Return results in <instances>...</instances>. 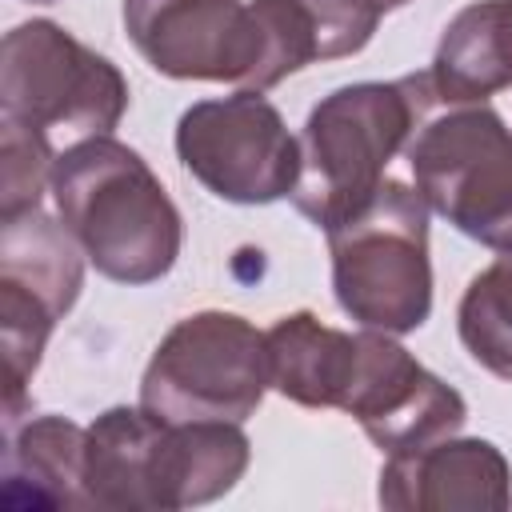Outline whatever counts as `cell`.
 Instances as JSON below:
<instances>
[{"label": "cell", "instance_id": "cell-7", "mask_svg": "<svg viewBox=\"0 0 512 512\" xmlns=\"http://www.w3.org/2000/svg\"><path fill=\"white\" fill-rule=\"evenodd\" d=\"M128 112L124 72L56 20H24L0 44V116L112 136Z\"/></svg>", "mask_w": 512, "mask_h": 512}, {"label": "cell", "instance_id": "cell-10", "mask_svg": "<svg viewBox=\"0 0 512 512\" xmlns=\"http://www.w3.org/2000/svg\"><path fill=\"white\" fill-rule=\"evenodd\" d=\"M124 32L160 76L256 92L264 48L248 0H124Z\"/></svg>", "mask_w": 512, "mask_h": 512}, {"label": "cell", "instance_id": "cell-17", "mask_svg": "<svg viewBox=\"0 0 512 512\" xmlns=\"http://www.w3.org/2000/svg\"><path fill=\"white\" fill-rule=\"evenodd\" d=\"M56 152L48 132L16 116H0V220L40 208L44 184L52 180Z\"/></svg>", "mask_w": 512, "mask_h": 512}, {"label": "cell", "instance_id": "cell-9", "mask_svg": "<svg viewBox=\"0 0 512 512\" xmlns=\"http://www.w3.org/2000/svg\"><path fill=\"white\" fill-rule=\"evenodd\" d=\"M340 412L388 456L456 436L468 420L464 396L380 328L356 332V364Z\"/></svg>", "mask_w": 512, "mask_h": 512}, {"label": "cell", "instance_id": "cell-20", "mask_svg": "<svg viewBox=\"0 0 512 512\" xmlns=\"http://www.w3.org/2000/svg\"><path fill=\"white\" fill-rule=\"evenodd\" d=\"M32 4H56V0H32Z\"/></svg>", "mask_w": 512, "mask_h": 512}, {"label": "cell", "instance_id": "cell-18", "mask_svg": "<svg viewBox=\"0 0 512 512\" xmlns=\"http://www.w3.org/2000/svg\"><path fill=\"white\" fill-rule=\"evenodd\" d=\"M316 32L320 60L356 56L372 36L380 16L388 12L384 0H296Z\"/></svg>", "mask_w": 512, "mask_h": 512}, {"label": "cell", "instance_id": "cell-13", "mask_svg": "<svg viewBox=\"0 0 512 512\" xmlns=\"http://www.w3.org/2000/svg\"><path fill=\"white\" fill-rule=\"evenodd\" d=\"M84 432L68 416L4 428V496L32 508H84Z\"/></svg>", "mask_w": 512, "mask_h": 512}, {"label": "cell", "instance_id": "cell-6", "mask_svg": "<svg viewBox=\"0 0 512 512\" xmlns=\"http://www.w3.org/2000/svg\"><path fill=\"white\" fill-rule=\"evenodd\" d=\"M416 192L468 240L512 252V128L488 104L432 112L404 148Z\"/></svg>", "mask_w": 512, "mask_h": 512}, {"label": "cell", "instance_id": "cell-4", "mask_svg": "<svg viewBox=\"0 0 512 512\" xmlns=\"http://www.w3.org/2000/svg\"><path fill=\"white\" fill-rule=\"evenodd\" d=\"M428 212L416 188L388 176L356 216L328 232L332 292L360 328L404 336L432 316Z\"/></svg>", "mask_w": 512, "mask_h": 512}, {"label": "cell", "instance_id": "cell-12", "mask_svg": "<svg viewBox=\"0 0 512 512\" xmlns=\"http://www.w3.org/2000/svg\"><path fill=\"white\" fill-rule=\"evenodd\" d=\"M440 108L484 104L512 88V0H476L460 8L428 68Z\"/></svg>", "mask_w": 512, "mask_h": 512}, {"label": "cell", "instance_id": "cell-1", "mask_svg": "<svg viewBox=\"0 0 512 512\" xmlns=\"http://www.w3.org/2000/svg\"><path fill=\"white\" fill-rule=\"evenodd\" d=\"M236 420L164 424L140 404L100 412L84 432V504L108 512H180L212 504L248 472Z\"/></svg>", "mask_w": 512, "mask_h": 512}, {"label": "cell", "instance_id": "cell-19", "mask_svg": "<svg viewBox=\"0 0 512 512\" xmlns=\"http://www.w3.org/2000/svg\"><path fill=\"white\" fill-rule=\"evenodd\" d=\"M404 4H408V0H384V8H388V12H392V8H404Z\"/></svg>", "mask_w": 512, "mask_h": 512}, {"label": "cell", "instance_id": "cell-5", "mask_svg": "<svg viewBox=\"0 0 512 512\" xmlns=\"http://www.w3.org/2000/svg\"><path fill=\"white\" fill-rule=\"evenodd\" d=\"M272 388L268 336L236 312L204 308L176 320L140 376V408L164 424H244Z\"/></svg>", "mask_w": 512, "mask_h": 512}, {"label": "cell", "instance_id": "cell-3", "mask_svg": "<svg viewBox=\"0 0 512 512\" xmlns=\"http://www.w3.org/2000/svg\"><path fill=\"white\" fill-rule=\"evenodd\" d=\"M440 108L428 72L400 80H364L328 92L300 132V180L292 204L316 228L332 232L356 216L388 180V164L412 132Z\"/></svg>", "mask_w": 512, "mask_h": 512}, {"label": "cell", "instance_id": "cell-2", "mask_svg": "<svg viewBox=\"0 0 512 512\" xmlns=\"http://www.w3.org/2000/svg\"><path fill=\"white\" fill-rule=\"evenodd\" d=\"M48 192L60 224L100 276L140 288L172 272L184 220L136 148L112 136H84L56 152Z\"/></svg>", "mask_w": 512, "mask_h": 512}, {"label": "cell", "instance_id": "cell-16", "mask_svg": "<svg viewBox=\"0 0 512 512\" xmlns=\"http://www.w3.org/2000/svg\"><path fill=\"white\" fill-rule=\"evenodd\" d=\"M456 332L480 368L512 380V252H500L468 280L456 308Z\"/></svg>", "mask_w": 512, "mask_h": 512}, {"label": "cell", "instance_id": "cell-14", "mask_svg": "<svg viewBox=\"0 0 512 512\" xmlns=\"http://www.w3.org/2000/svg\"><path fill=\"white\" fill-rule=\"evenodd\" d=\"M272 388L300 408H340L356 364V336L320 324L316 312L300 308L280 316L268 332Z\"/></svg>", "mask_w": 512, "mask_h": 512}, {"label": "cell", "instance_id": "cell-15", "mask_svg": "<svg viewBox=\"0 0 512 512\" xmlns=\"http://www.w3.org/2000/svg\"><path fill=\"white\" fill-rule=\"evenodd\" d=\"M84 260L88 256L76 236L40 208L0 220V276L40 296L56 320H64L80 300Z\"/></svg>", "mask_w": 512, "mask_h": 512}, {"label": "cell", "instance_id": "cell-8", "mask_svg": "<svg viewBox=\"0 0 512 512\" xmlns=\"http://www.w3.org/2000/svg\"><path fill=\"white\" fill-rule=\"evenodd\" d=\"M180 164L228 204H272L300 180V140L264 92L196 100L176 124Z\"/></svg>", "mask_w": 512, "mask_h": 512}, {"label": "cell", "instance_id": "cell-11", "mask_svg": "<svg viewBox=\"0 0 512 512\" xmlns=\"http://www.w3.org/2000/svg\"><path fill=\"white\" fill-rule=\"evenodd\" d=\"M376 500L388 512H504L512 504V468L492 440L444 436L392 452Z\"/></svg>", "mask_w": 512, "mask_h": 512}]
</instances>
